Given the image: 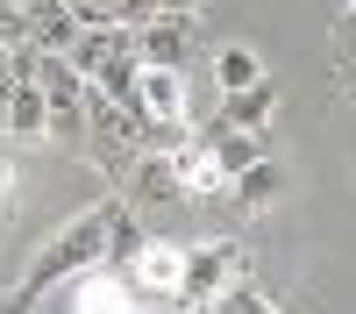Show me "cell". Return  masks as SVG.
<instances>
[{"label":"cell","mask_w":356,"mask_h":314,"mask_svg":"<svg viewBox=\"0 0 356 314\" xmlns=\"http://www.w3.org/2000/svg\"><path fill=\"white\" fill-rule=\"evenodd\" d=\"M107 207L114 200H93V207H79L57 236L22 265V293H50V285H65V278H79V272H93L100 265V243H107Z\"/></svg>","instance_id":"1"},{"label":"cell","mask_w":356,"mask_h":314,"mask_svg":"<svg viewBox=\"0 0 356 314\" xmlns=\"http://www.w3.org/2000/svg\"><path fill=\"white\" fill-rule=\"evenodd\" d=\"M243 278V243L235 236H207V243H178V300L171 307H214L228 285Z\"/></svg>","instance_id":"2"},{"label":"cell","mask_w":356,"mask_h":314,"mask_svg":"<svg viewBox=\"0 0 356 314\" xmlns=\"http://www.w3.org/2000/svg\"><path fill=\"white\" fill-rule=\"evenodd\" d=\"M193 50H200V22H193V8H157L150 22L136 29V57H143V65H171V72H186Z\"/></svg>","instance_id":"3"},{"label":"cell","mask_w":356,"mask_h":314,"mask_svg":"<svg viewBox=\"0 0 356 314\" xmlns=\"http://www.w3.org/2000/svg\"><path fill=\"white\" fill-rule=\"evenodd\" d=\"M43 122H50L43 86L15 72L8 86H0V136H8V143H43Z\"/></svg>","instance_id":"4"},{"label":"cell","mask_w":356,"mask_h":314,"mask_svg":"<svg viewBox=\"0 0 356 314\" xmlns=\"http://www.w3.org/2000/svg\"><path fill=\"white\" fill-rule=\"evenodd\" d=\"M122 278H129V293H143V300H178V243H143L129 265H122Z\"/></svg>","instance_id":"5"},{"label":"cell","mask_w":356,"mask_h":314,"mask_svg":"<svg viewBox=\"0 0 356 314\" xmlns=\"http://www.w3.org/2000/svg\"><path fill=\"white\" fill-rule=\"evenodd\" d=\"M171 171H178V193H186V200H214V193H228V171H221L214 150L200 143V129L171 150Z\"/></svg>","instance_id":"6"},{"label":"cell","mask_w":356,"mask_h":314,"mask_svg":"<svg viewBox=\"0 0 356 314\" xmlns=\"http://www.w3.org/2000/svg\"><path fill=\"white\" fill-rule=\"evenodd\" d=\"M271 114H278V86H271V79H257V86H235V93H221V122L250 129V136H264V129H271Z\"/></svg>","instance_id":"7"},{"label":"cell","mask_w":356,"mask_h":314,"mask_svg":"<svg viewBox=\"0 0 356 314\" xmlns=\"http://www.w3.org/2000/svg\"><path fill=\"white\" fill-rule=\"evenodd\" d=\"M122 186L136 200H186L178 193V171H171V150H136L129 171H122Z\"/></svg>","instance_id":"8"},{"label":"cell","mask_w":356,"mask_h":314,"mask_svg":"<svg viewBox=\"0 0 356 314\" xmlns=\"http://www.w3.org/2000/svg\"><path fill=\"white\" fill-rule=\"evenodd\" d=\"M200 143H207V150H214V164L228 171V179H235V171H243V164H257V157H264V136H250V129L221 122V114H214V122L200 129Z\"/></svg>","instance_id":"9"},{"label":"cell","mask_w":356,"mask_h":314,"mask_svg":"<svg viewBox=\"0 0 356 314\" xmlns=\"http://www.w3.org/2000/svg\"><path fill=\"white\" fill-rule=\"evenodd\" d=\"M22 22H29V43L36 50H72V36H79V15L65 0H29Z\"/></svg>","instance_id":"10"},{"label":"cell","mask_w":356,"mask_h":314,"mask_svg":"<svg viewBox=\"0 0 356 314\" xmlns=\"http://www.w3.org/2000/svg\"><path fill=\"white\" fill-rule=\"evenodd\" d=\"M143 243H150L143 214L129 207V200H114V207H107V243H100V265H114V272H122V265H129V257H136Z\"/></svg>","instance_id":"11"},{"label":"cell","mask_w":356,"mask_h":314,"mask_svg":"<svg viewBox=\"0 0 356 314\" xmlns=\"http://www.w3.org/2000/svg\"><path fill=\"white\" fill-rule=\"evenodd\" d=\"M228 193L243 200L250 214H264V207H271V200L285 193V171H278L271 157H257V164H243V171H235V179H228Z\"/></svg>","instance_id":"12"},{"label":"cell","mask_w":356,"mask_h":314,"mask_svg":"<svg viewBox=\"0 0 356 314\" xmlns=\"http://www.w3.org/2000/svg\"><path fill=\"white\" fill-rule=\"evenodd\" d=\"M257 79H264V57H257L250 43H221V50H214V86H221V93L257 86Z\"/></svg>","instance_id":"13"},{"label":"cell","mask_w":356,"mask_h":314,"mask_svg":"<svg viewBox=\"0 0 356 314\" xmlns=\"http://www.w3.org/2000/svg\"><path fill=\"white\" fill-rule=\"evenodd\" d=\"M214 307H221V314H278V300L264 293V285H250V278H235V285H228V293H221Z\"/></svg>","instance_id":"14"},{"label":"cell","mask_w":356,"mask_h":314,"mask_svg":"<svg viewBox=\"0 0 356 314\" xmlns=\"http://www.w3.org/2000/svg\"><path fill=\"white\" fill-rule=\"evenodd\" d=\"M43 143H72V150H86V100H79V107H50Z\"/></svg>","instance_id":"15"},{"label":"cell","mask_w":356,"mask_h":314,"mask_svg":"<svg viewBox=\"0 0 356 314\" xmlns=\"http://www.w3.org/2000/svg\"><path fill=\"white\" fill-rule=\"evenodd\" d=\"M157 15V0H100V22H114V29H143Z\"/></svg>","instance_id":"16"},{"label":"cell","mask_w":356,"mask_h":314,"mask_svg":"<svg viewBox=\"0 0 356 314\" xmlns=\"http://www.w3.org/2000/svg\"><path fill=\"white\" fill-rule=\"evenodd\" d=\"M0 43H8V50H29V22H22V8H0Z\"/></svg>","instance_id":"17"},{"label":"cell","mask_w":356,"mask_h":314,"mask_svg":"<svg viewBox=\"0 0 356 314\" xmlns=\"http://www.w3.org/2000/svg\"><path fill=\"white\" fill-rule=\"evenodd\" d=\"M0 314H36V293H22V285H15V293H0Z\"/></svg>","instance_id":"18"},{"label":"cell","mask_w":356,"mask_h":314,"mask_svg":"<svg viewBox=\"0 0 356 314\" xmlns=\"http://www.w3.org/2000/svg\"><path fill=\"white\" fill-rule=\"evenodd\" d=\"M335 50H342L349 65H356V15H342V36H335Z\"/></svg>","instance_id":"19"},{"label":"cell","mask_w":356,"mask_h":314,"mask_svg":"<svg viewBox=\"0 0 356 314\" xmlns=\"http://www.w3.org/2000/svg\"><path fill=\"white\" fill-rule=\"evenodd\" d=\"M8 79H15V50L0 43V86H8Z\"/></svg>","instance_id":"20"},{"label":"cell","mask_w":356,"mask_h":314,"mask_svg":"<svg viewBox=\"0 0 356 314\" xmlns=\"http://www.w3.org/2000/svg\"><path fill=\"white\" fill-rule=\"evenodd\" d=\"M157 8H193V0H157Z\"/></svg>","instance_id":"21"},{"label":"cell","mask_w":356,"mask_h":314,"mask_svg":"<svg viewBox=\"0 0 356 314\" xmlns=\"http://www.w3.org/2000/svg\"><path fill=\"white\" fill-rule=\"evenodd\" d=\"M0 8H29V0H0Z\"/></svg>","instance_id":"22"},{"label":"cell","mask_w":356,"mask_h":314,"mask_svg":"<svg viewBox=\"0 0 356 314\" xmlns=\"http://www.w3.org/2000/svg\"><path fill=\"white\" fill-rule=\"evenodd\" d=\"M349 100H356V72H349Z\"/></svg>","instance_id":"23"},{"label":"cell","mask_w":356,"mask_h":314,"mask_svg":"<svg viewBox=\"0 0 356 314\" xmlns=\"http://www.w3.org/2000/svg\"><path fill=\"white\" fill-rule=\"evenodd\" d=\"M193 314H221V307H193Z\"/></svg>","instance_id":"24"},{"label":"cell","mask_w":356,"mask_h":314,"mask_svg":"<svg viewBox=\"0 0 356 314\" xmlns=\"http://www.w3.org/2000/svg\"><path fill=\"white\" fill-rule=\"evenodd\" d=\"M349 15H356V0H349Z\"/></svg>","instance_id":"25"}]
</instances>
